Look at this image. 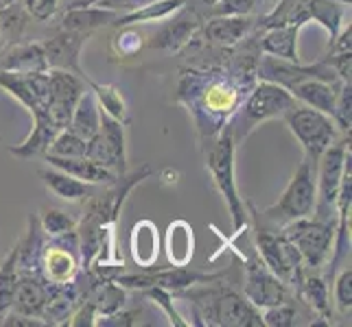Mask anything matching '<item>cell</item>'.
Instances as JSON below:
<instances>
[{
    "mask_svg": "<svg viewBox=\"0 0 352 327\" xmlns=\"http://www.w3.org/2000/svg\"><path fill=\"white\" fill-rule=\"evenodd\" d=\"M59 5V0H24V9H27V14L35 20H48L53 14H55V9Z\"/></svg>",
    "mask_w": 352,
    "mask_h": 327,
    "instance_id": "cell-41",
    "label": "cell"
},
{
    "mask_svg": "<svg viewBox=\"0 0 352 327\" xmlns=\"http://www.w3.org/2000/svg\"><path fill=\"white\" fill-rule=\"evenodd\" d=\"M335 83H329L324 79L318 77H305L296 81L294 86L289 88L291 96L294 99L305 101L309 107L313 109H320V112L333 116L335 112V99H337V92H335Z\"/></svg>",
    "mask_w": 352,
    "mask_h": 327,
    "instance_id": "cell-19",
    "label": "cell"
},
{
    "mask_svg": "<svg viewBox=\"0 0 352 327\" xmlns=\"http://www.w3.org/2000/svg\"><path fill=\"white\" fill-rule=\"evenodd\" d=\"M40 227H42V232H46L48 236H59V234L72 232V229L77 227V221L62 210H48L42 216Z\"/></svg>",
    "mask_w": 352,
    "mask_h": 327,
    "instance_id": "cell-37",
    "label": "cell"
},
{
    "mask_svg": "<svg viewBox=\"0 0 352 327\" xmlns=\"http://www.w3.org/2000/svg\"><path fill=\"white\" fill-rule=\"evenodd\" d=\"M192 229L186 223H173L168 227V260L175 266H184L192 258Z\"/></svg>",
    "mask_w": 352,
    "mask_h": 327,
    "instance_id": "cell-33",
    "label": "cell"
},
{
    "mask_svg": "<svg viewBox=\"0 0 352 327\" xmlns=\"http://www.w3.org/2000/svg\"><path fill=\"white\" fill-rule=\"evenodd\" d=\"M96 0H70V7H88V5H94Z\"/></svg>",
    "mask_w": 352,
    "mask_h": 327,
    "instance_id": "cell-43",
    "label": "cell"
},
{
    "mask_svg": "<svg viewBox=\"0 0 352 327\" xmlns=\"http://www.w3.org/2000/svg\"><path fill=\"white\" fill-rule=\"evenodd\" d=\"M350 155V138L342 140L335 147L331 144L326 149L315 168V181H318V199H315V210H318V221H335V205L337 195L342 188V179L346 171V160Z\"/></svg>",
    "mask_w": 352,
    "mask_h": 327,
    "instance_id": "cell-5",
    "label": "cell"
},
{
    "mask_svg": "<svg viewBox=\"0 0 352 327\" xmlns=\"http://www.w3.org/2000/svg\"><path fill=\"white\" fill-rule=\"evenodd\" d=\"M234 131L226 129L219 138L210 144L208 155H206V164H208V171L212 175V181L217 190L221 192L230 214H232V223L236 234L243 232L248 227V212L243 208V201L239 197L236 190V181H234Z\"/></svg>",
    "mask_w": 352,
    "mask_h": 327,
    "instance_id": "cell-3",
    "label": "cell"
},
{
    "mask_svg": "<svg viewBox=\"0 0 352 327\" xmlns=\"http://www.w3.org/2000/svg\"><path fill=\"white\" fill-rule=\"evenodd\" d=\"M245 299L256 308L289 304V286L267 269L258 256L245 260Z\"/></svg>",
    "mask_w": 352,
    "mask_h": 327,
    "instance_id": "cell-11",
    "label": "cell"
},
{
    "mask_svg": "<svg viewBox=\"0 0 352 327\" xmlns=\"http://www.w3.org/2000/svg\"><path fill=\"white\" fill-rule=\"evenodd\" d=\"M298 31H300L298 24H287V27L270 29L263 38V51L272 57H280L285 62L298 64V51H296Z\"/></svg>",
    "mask_w": 352,
    "mask_h": 327,
    "instance_id": "cell-25",
    "label": "cell"
},
{
    "mask_svg": "<svg viewBox=\"0 0 352 327\" xmlns=\"http://www.w3.org/2000/svg\"><path fill=\"white\" fill-rule=\"evenodd\" d=\"M44 160L51 164L57 171H64L72 177H77L81 181H86V184H103V186H114L116 181L120 179L116 173L107 171V168L94 164L92 160H88L86 155L83 157H57V155H48L44 153Z\"/></svg>",
    "mask_w": 352,
    "mask_h": 327,
    "instance_id": "cell-18",
    "label": "cell"
},
{
    "mask_svg": "<svg viewBox=\"0 0 352 327\" xmlns=\"http://www.w3.org/2000/svg\"><path fill=\"white\" fill-rule=\"evenodd\" d=\"M287 127L291 133L300 140L302 149L307 153V160L313 168H318V162L322 153L333 144L335 140V120L333 116L320 112L313 107H294L291 112L285 114Z\"/></svg>",
    "mask_w": 352,
    "mask_h": 327,
    "instance_id": "cell-4",
    "label": "cell"
},
{
    "mask_svg": "<svg viewBox=\"0 0 352 327\" xmlns=\"http://www.w3.org/2000/svg\"><path fill=\"white\" fill-rule=\"evenodd\" d=\"M46 153L57 155V157H83L86 155V140L75 136L70 129H62L51 142V147H48Z\"/></svg>",
    "mask_w": 352,
    "mask_h": 327,
    "instance_id": "cell-35",
    "label": "cell"
},
{
    "mask_svg": "<svg viewBox=\"0 0 352 327\" xmlns=\"http://www.w3.org/2000/svg\"><path fill=\"white\" fill-rule=\"evenodd\" d=\"M298 312L296 308L289 304H280V306H270L263 312V325H272V327H291L296 325Z\"/></svg>",
    "mask_w": 352,
    "mask_h": 327,
    "instance_id": "cell-39",
    "label": "cell"
},
{
    "mask_svg": "<svg viewBox=\"0 0 352 327\" xmlns=\"http://www.w3.org/2000/svg\"><path fill=\"white\" fill-rule=\"evenodd\" d=\"M3 70L9 72H46V57L42 44H20L11 46L3 59Z\"/></svg>",
    "mask_w": 352,
    "mask_h": 327,
    "instance_id": "cell-24",
    "label": "cell"
},
{
    "mask_svg": "<svg viewBox=\"0 0 352 327\" xmlns=\"http://www.w3.org/2000/svg\"><path fill=\"white\" fill-rule=\"evenodd\" d=\"M5 327H42L46 325V321H42L40 317H27V314H18V312H11L5 317L3 321Z\"/></svg>",
    "mask_w": 352,
    "mask_h": 327,
    "instance_id": "cell-42",
    "label": "cell"
},
{
    "mask_svg": "<svg viewBox=\"0 0 352 327\" xmlns=\"http://www.w3.org/2000/svg\"><path fill=\"white\" fill-rule=\"evenodd\" d=\"M88 86L101 99V105L105 109V114H110L112 118H116V120L123 123V120H125V103H123V99H120V92H116L114 88L96 86V83H92V81H88Z\"/></svg>",
    "mask_w": 352,
    "mask_h": 327,
    "instance_id": "cell-36",
    "label": "cell"
},
{
    "mask_svg": "<svg viewBox=\"0 0 352 327\" xmlns=\"http://www.w3.org/2000/svg\"><path fill=\"white\" fill-rule=\"evenodd\" d=\"M120 14H116V11L112 9H105V7H68L66 16L62 18V27L64 31H77V33H90L94 29L99 27H105V24H114L116 18Z\"/></svg>",
    "mask_w": 352,
    "mask_h": 327,
    "instance_id": "cell-20",
    "label": "cell"
},
{
    "mask_svg": "<svg viewBox=\"0 0 352 327\" xmlns=\"http://www.w3.org/2000/svg\"><path fill=\"white\" fill-rule=\"evenodd\" d=\"M18 247L11 249V253L5 258V262L0 264V317L5 312L11 310L16 299V290H18Z\"/></svg>",
    "mask_w": 352,
    "mask_h": 327,
    "instance_id": "cell-30",
    "label": "cell"
},
{
    "mask_svg": "<svg viewBox=\"0 0 352 327\" xmlns=\"http://www.w3.org/2000/svg\"><path fill=\"white\" fill-rule=\"evenodd\" d=\"M57 133H59V129L53 123H48V120H38L33 131L29 133V138L22 144H18V147H11L9 153H14L16 157H22V160H29L33 155H44Z\"/></svg>",
    "mask_w": 352,
    "mask_h": 327,
    "instance_id": "cell-26",
    "label": "cell"
},
{
    "mask_svg": "<svg viewBox=\"0 0 352 327\" xmlns=\"http://www.w3.org/2000/svg\"><path fill=\"white\" fill-rule=\"evenodd\" d=\"M296 288H298V295L302 299H307V304H311L315 312H320L326 321L333 319L331 304H329V284H324L322 277L302 273Z\"/></svg>",
    "mask_w": 352,
    "mask_h": 327,
    "instance_id": "cell-28",
    "label": "cell"
},
{
    "mask_svg": "<svg viewBox=\"0 0 352 327\" xmlns=\"http://www.w3.org/2000/svg\"><path fill=\"white\" fill-rule=\"evenodd\" d=\"M204 103L212 114L228 116V114H232L239 105V92L234 86H230V83H226V81H214L206 88Z\"/></svg>",
    "mask_w": 352,
    "mask_h": 327,
    "instance_id": "cell-31",
    "label": "cell"
},
{
    "mask_svg": "<svg viewBox=\"0 0 352 327\" xmlns=\"http://www.w3.org/2000/svg\"><path fill=\"white\" fill-rule=\"evenodd\" d=\"M57 240L51 242L44 251H42V271H44V280L51 282L53 286L59 284H68L72 282V277L77 273V247L72 249L66 247V234L55 236Z\"/></svg>",
    "mask_w": 352,
    "mask_h": 327,
    "instance_id": "cell-14",
    "label": "cell"
},
{
    "mask_svg": "<svg viewBox=\"0 0 352 327\" xmlns=\"http://www.w3.org/2000/svg\"><path fill=\"white\" fill-rule=\"evenodd\" d=\"M131 251H133V260H136L142 269H151V264L157 258V234L151 223H138L133 227V236H131Z\"/></svg>",
    "mask_w": 352,
    "mask_h": 327,
    "instance_id": "cell-29",
    "label": "cell"
},
{
    "mask_svg": "<svg viewBox=\"0 0 352 327\" xmlns=\"http://www.w3.org/2000/svg\"><path fill=\"white\" fill-rule=\"evenodd\" d=\"M27 20H29L27 9L20 7L18 0L14 5L0 9V51L18 44L24 29H27Z\"/></svg>",
    "mask_w": 352,
    "mask_h": 327,
    "instance_id": "cell-27",
    "label": "cell"
},
{
    "mask_svg": "<svg viewBox=\"0 0 352 327\" xmlns=\"http://www.w3.org/2000/svg\"><path fill=\"white\" fill-rule=\"evenodd\" d=\"M254 238H256V256L267 269L287 286H298L302 273H305V266H302L305 262H302L298 249L283 234H272L265 227H256Z\"/></svg>",
    "mask_w": 352,
    "mask_h": 327,
    "instance_id": "cell-6",
    "label": "cell"
},
{
    "mask_svg": "<svg viewBox=\"0 0 352 327\" xmlns=\"http://www.w3.org/2000/svg\"><path fill=\"white\" fill-rule=\"evenodd\" d=\"M283 236L298 249L302 262L311 269H318L329 256L333 238H335V221H311V218H300V221L289 223L283 227Z\"/></svg>",
    "mask_w": 352,
    "mask_h": 327,
    "instance_id": "cell-8",
    "label": "cell"
},
{
    "mask_svg": "<svg viewBox=\"0 0 352 327\" xmlns=\"http://www.w3.org/2000/svg\"><path fill=\"white\" fill-rule=\"evenodd\" d=\"M335 301H337L339 310H342L344 314H350V306H352V271L350 269H344L337 277Z\"/></svg>",
    "mask_w": 352,
    "mask_h": 327,
    "instance_id": "cell-40",
    "label": "cell"
},
{
    "mask_svg": "<svg viewBox=\"0 0 352 327\" xmlns=\"http://www.w3.org/2000/svg\"><path fill=\"white\" fill-rule=\"evenodd\" d=\"M350 105H352V92H350V81H344L337 90L335 99V112L333 120L335 125L342 129L344 133H350Z\"/></svg>",
    "mask_w": 352,
    "mask_h": 327,
    "instance_id": "cell-38",
    "label": "cell"
},
{
    "mask_svg": "<svg viewBox=\"0 0 352 327\" xmlns=\"http://www.w3.org/2000/svg\"><path fill=\"white\" fill-rule=\"evenodd\" d=\"M315 199H318L315 168L305 157V162H300L294 179L285 188L283 197L263 212V221L274 229H283L289 223L300 221V218H309L315 212Z\"/></svg>",
    "mask_w": 352,
    "mask_h": 327,
    "instance_id": "cell-1",
    "label": "cell"
},
{
    "mask_svg": "<svg viewBox=\"0 0 352 327\" xmlns=\"http://www.w3.org/2000/svg\"><path fill=\"white\" fill-rule=\"evenodd\" d=\"M0 88L29 107L33 120H48V75L46 72H9L0 70Z\"/></svg>",
    "mask_w": 352,
    "mask_h": 327,
    "instance_id": "cell-10",
    "label": "cell"
},
{
    "mask_svg": "<svg viewBox=\"0 0 352 327\" xmlns=\"http://www.w3.org/2000/svg\"><path fill=\"white\" fill-rule=\"evenodd\" d=\"M188 299H197V314L206 319L210 325L223 327H256L263 325V314L256 306L234 293L230 288L217 290H199V293L186 295Z\"/></svg>",
    "mask_w": 352,
    "mask_h": 327,
    "instance_id": "cell-2",
    "label": "cell"
},
{
    "mask_svg": "<svg viewBox=\"0 0 352 327\" xmlns=\"http://www.w3.org/2000/svg\"><path fill=\"white\" fill-rule=\"evenodd\" d=\"M18 273H20V280H18L14 306L11 308L18 314L42 319V310L48 301V295H51L53 284L46 282L38 271H18Z\"/></svg>",
    "mask_w": 352,
    "mask_h": 327,
    "instance_id": "cell-15",
    "label": "cell"
},
{
    "mask_svg": "<svg viewBox=\"0 0 352 327\" xmlns=\"http://www.w3.org/2000/svg\"><path fill=\"white\" fill-rule=\"evenodd\" d=\"M254 27L256 22L250 16H214L204 27V40L212 46L230 48L239 44Z\"/></svg>",
    "mask_w": 352,
    "mask_h": 327,
    "instance_id": "cell-17",
    "label": "cell"
},
{
    "mask_svg": "<svg viewBox=\"0 0 352 327\" xmlns=\"http://www.w3.org/2000/svg\"><path fill=\"white\" fill-rule=\"evenodd\" d=\"M311 18L322 22L331 33V42L339 35V24H342V7L335 5L333 0H309ZM329 42V44H331Z\"/></svg>",
    "mask_w": 352,
    "mask_h": 327,
    "instance_id": "cell-34",
    "label": "cell"
},
{
    "mask_svg": "<svg viewBox=\"0 0 352 327\" xmlns=\"http://www.w3.org/2000/svg\"><path fill=\"white\" fill-rule=\"evenodd\" d=\"M204 14L190 5L186 9H182V14L177 18H173L171 22H166L164 27L157 31V35H153V40L149 42L151 48H166V51H177L184 44H188L190 35L199 29V24L204 22Z\"/></svg>",
    "mask_w": 352,
    "mask_h": 327,
    "instance_id": "cell-16",
    "label": "cell"
},
{
    "mask_svg": "<svg viewBox=\"0 0 352 327\" xmlns=\"http://www.w3.org/2000/svg\"><path fill=\"white\" fill-rule=\"evenodd\" d=\"M16 3V0H0V9H3V7H9V5H14Z\"/></svg>",
    "mask_w": 352,
    "mask_h": 327,
    "instance_id": "cell-44",
    "label": "cell"
},
{
    "mask_svg": "<svg viewBox=\"0 0 352 327\" xmlns=\"http://www.w3.org/2000/svg\"><path fill=\"white\" fill-rule=\"evenodd\" d=\"M48 75V118L62 131L68 129L75 105L86 92V79L72 75L68 70H46Z\"/></svg>",
    "mask_w": 352,
    "mask_h": 327,
    "instance_id": "cell-9",
    "label": "cell"
},
{
    "mask_svg": "<svg viewBox=\"0 0 352 327\" xmlns=\"http://www.w3.org/2000/svg\"><path fill=\"white\" fill-rule=\"evenodd\" d=\"M38 175L42 177L46 188L62 201L81 203V201H86L94 195L92 184H86V181L72 177L64 171H57V168H51V171H40Z\"/></svg>",
    "mask_w": 352,
    "mask_h": 327,
    "instance_id": "cell-21",
    "label": "cell"
},
{
    "mask_svg": "<svg viewBox=\"0 0 352 327\" xmlns=\"http://www.w3.org/2000/svg\"><path fill=\"white\" fill-rule=\"evenodd\" d=\"M221 277V273H199V271H190L186 266H177V269L171 271H144L140 275H125V277H116V284L127 286V288H162L168 290V293H179V290L190 288L195 284H212Z\"/></svg>",
    "mask_w": 352,
    "mask_h": 327,
    "instance_id": "cell-12",
    "label": "cell"
},
{
    "mask_svg": "<svg viewBox=\"0 0 352 327\" xmlns=\"http://www.w3.org/2000/svg\"><path fill=\"white\" fill-rule=\"evenodd\" d=\"M88 301H92V306L96 308V314H105V317H110V314H114L123 308L125 293H123V288H120V284L103 280V282H96Z\"/></svg>",
    "mask_w": 352,
    "mask_h": 327,
    "instance_id": "cell-32",
    "label": "cell"
},
{
    "mask_svg": "<svg viewBox=\"0 0 352 327\" xmlns=\"http://www.w3.org/2000/svg\"><path fill=\"white\" fill-rule=\"evenodd\" d=\"M83 40H86V33L64 31L62 29L55 35V38L42 42L48 70H68V72H72V75H77L81 79L90 81L86 75H83L81 64H79Z\"/></svg>",
    "mask_w": 352,
    "mask_h": 327,
    "instance_id": "cell-13",
    "label": "cell"
},
{
    "mask_svg": "<svg viewBox=\"0 0 352 327\" xmlns=\"http://www.w3.org/2000/svg\"><path fill=\"white\" fill-rule=\"evenodd\" d=\"M294 107H296V99L291 96L289 90H285L283 86H278V83H272V81L261 83V86L252 92L248 103L243 105V112L236 123V129H241L236 133V138L241 136L245 138L254 127L267 118H278V116L285 118V114L291 112Z\"/></svg>",
    "mask_w": 352,
    "mask_h": 327,
    "instance_id": "cell-7",
    "label": "cell"
},
{
    "mask_svg": "<svg viewBox=\"0 0 352 327\" xmlns=\"http://www.w3.org/2000/svg\"><path fill=\"white\" fill-rule=\"evenodd\" d=\"M68 129L75 133V136L83 138V140H90L92 136H96L101 129V112H99V105H96V99L90 90H86L81 94V99L75 105V112L70 116V123Z\"/></svg>",
    "mask_w": 352,
    "mask_h": 327,
    "instance_id": "cell-22",
    "label": "cell"
},
{
    "mask_svg": "<svg viewBox=\"0 0 352 327\" xmlns=\"http://www.w3.org/2000/svg\"><path fill=\"white\" fill-rule=\"evenodd\" d=\"M77 290L68 288V284H59L51 288V295H48V301L42 310V319L46 321V325H62L66 323L72 312L77 308Z\"/></svg>",
    "mask_w": 352,
    "mask_h": 327,
    "instance_id": "cell-23",
    "label": "cell"
}]
</instances>
